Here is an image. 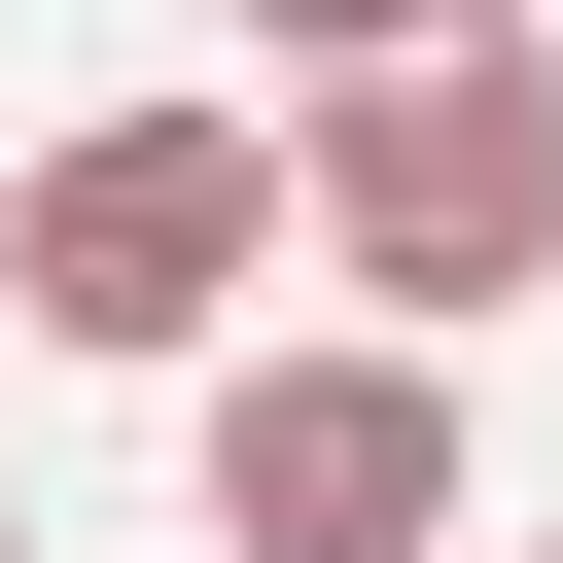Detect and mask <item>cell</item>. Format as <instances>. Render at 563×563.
<instances>
[{
	"mask_svg": "<svg viewBox=\"0 0 563 563\" xmlns=\"http://www.w3.org/2000/svg\"><path fill=\"white\" fill-rule=\"evenodd\" d=\"M282 211H317V282H387V352H457V317L563 246V35H528V0L317 35V70H282Z\"/></svg>",
	"mask_w": 563,
	"mask_h": 563,
	"instance_id": "cell-1",
	"label": "cell"
},
{
	"mask_svg": "<svg viewBox=\"0 0 563 563\" xmlns=\"http://www.w3.org/2000/svg\"><path fill=\"white\" fill-rule=\"evenodd\" d=\"M246 282H282V106H70V141L0 176V317H35V352L246 387Z\"/></svg>",
	"mask_w": 563,
	"mask_h": 563,
	"instance_id": "cell-2",
	"label": "cell"
},
{
	"mask_svg": "<svg viewBox=\"0 0 563 563\" xmlns=\"http://www.w3.org/2000/svg\"><path fill=\"white\" fill-rule=\"evenodd\" d=\"M211 563H457V352H246L211 387Z\"/></svg>",
	"mask_w": 563,
	"mask_h": 563,
	"instance_id": "cell-3",
	"label": "cell"
},
{
	"mask_svg": "<svg viewBox=\"0 0 563 563\" xmlns=\"http://www.w3.org/2000/svg\"><path fill=\"white\" fill-rule=\"evenodd\" d=\"M0 563H35V493H0Z\"/></svg>",
	"mask_w": 563,
	"mask_h": 563,
	"instance_id": "cell-4",
	"label": "cell"
}]
</instances>
